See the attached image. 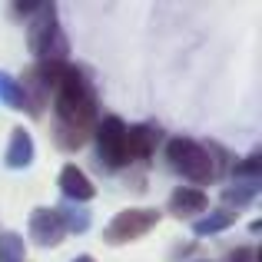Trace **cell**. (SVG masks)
I'll return each mask as SVG.
<instances>
[{"mask_svg":"<svg viewBox=\"0 0 262 262\" xmlns=\"http://www.w3.org/2000/svg\"><path fill=\"white\" fill-rule=\"evenodd\" d=\"M96 126V93L77 67H67L60 86L53 90V143L63 153L86 146Z\"/></svg>","mask_w":262,"mask_h":262,"instance_id":"1","label":"cell"},{"mask_svg":"<svg viewBox=\"0 0 262 262\" xmlns=\"http://www.w3.org/2000/svg\"><path fill=\"white\" fill-rule=\"evenodd\" d=\"M166 160L189 183H212L219 176V166H223L212 156V146H203V143L189 140V136H176V140L166 143Z\"/></svg>","mask_w":262,"mask_h":262,"instance_id":"2","label":"cell"},{"mask_svg":"<svg viewBox=\"0 0 262 262\" xmlns=\"http://www.w3.org/2000/svg\"><path fill=\"white\" fill-rule=\"evenodd\" d=\"M156 223H160V212L156 209H123L110 219V226L103 229V239H106L110 246L133 243V239L146 236Z\"/></svg>","mask_w":262,"mask_h":262,"instance_id":"3","label":"cell"},{"mask_svg":"<svg viewBox=\"0 0 262 262\" xmlns=\"http://www.w3.org/2000/svg\"><path fill=\"white\" fill-rule=\"evenodd\" d=\"M96 153L106 169H120L129 163L126 156V123L120 116H106L96 123Z\"/></svg>","mask_w":262,"mask_h":262,"instance_id":"4","label":"cell"},{"mask_svg":"<svg viewBox=\"0 0 262 262\" xmlns=\"http://www.w3.org/2000/svg\"><path fill=\"white\" fill-rule=\"evenodd\" d=\"M67 236V226L60 209H33L30 216V239L37 246H60Z\"/></svg>","mask_w":262,"mask_h":262,"instance_id":"5","label":"cell"},{"mask_svg":"<svg viewBox=\"0 0 262 262\" xmlns=\"http://www.w3.org/2000/svg\"><path fill=\"white\" fill-rule=\"evenodd\" d=\"M60 189H63V196L73 199V203H90V199L96 196V186L90 183V176L80 166H73V163H67V166L60 169Z\"/></svg>","mask_w":262,"mask_h":262,"instance_id":"6","label":"cell"},{"mask_svg":"<svg viewBox=\"0 0 262 262\" xmlns=\"http://www.w3.org/2000/svg\"><path fill=\"white\" fill-rule=\"evenodd\" d=\"M156 143H160V129H156L153 123L126 126V156L129 160H146V156H153Z\"/></svg>","mask_w":262,"mask_h":262,"instance_id":"7","label":"cell"},{"mask_svg":"<svg viewBox=\"0 0 262 262\" xmlns=\"http://www.w3.org/2000/svg\"><path fill=\"white\" fill-rule=\"evenodd\" d=\"M206 206H209V199H206V192L196 189V186H179V189H173V196H169V212L179 216V219L206 212Z\"/></svg>","mask_w":262,"mask_h":262,"instance_id":"8","label":"cell"},{"mask_svg":"<svg viewBox=\"0 0 262 262\" xmlns=\"http://www.w3.org/2000/svg\"><path fill=\"white\" fill-rule=\"evenodd\" d=\"M7 166L10 169H24L33 163V136L27 133L24 126H17L10 133V143H7V153H4Z\"/></svg>","mask_w":262,"mask_h":262,"instance_id":"9","label":"cell"},{"mask_svg":"<svg viewBox=\"0 0 262 262\" xmlns=\"http://www.w3.org/2000/svg\"><path fill=\"white\" fill-rule=\"evenodd\" d=\"M232 223H236V212L232 209H219V212H209V216L196 219V223H192V232H196V236H212V232L229 229Z\"/></svg>","mask_w":262,"mask_h":262,"instance_id":"10","label":"cell"},{"mask_svg":"<svg viewBox=\"0 0 262 262\" xmlns=\"http://www.w3.org/2000/svg\"><path fill=\"white\" fill-rule=\"evenodd\" d=\"M0 100H4L10 110H24V106H27L20 83H17L13 77H7V73H0Z\"/></svg>","mask_w":262,"mask_h":262,"instance_id":"11","label":"cell"},{"mask_svg":"<svg viewBox=\"0 0 262 262\" xmlns=\"http://www.w3.org/2000/svg\"><path fill=\"white\" fill-rule=\"evenodd\" d=\"M0 262H24V239L17 232L0 236Z\"/></svg>","mask_w":262,"mask_h":262,"instance_id":"12","label":"cell"},{"mask_svg":"<svg viewBox=\"0 0 262 262\" xmlns=\"http://www.w3.org/2000/svg\"><path fill=\"white\" fill-rule=\"evenodd\" d=\"M256 199V183H246V186H236V189H223V203L229 206H249Z\"/></svg>","mask_w":262,"mask_h":262,"instance_id":"13","label":"cell"},{"mask_svg":"<svg viewBox=\"0 0 262 262\" xmlns=\"http://www.w3.org/2000/svg\"><path fill=\"white\" fill-rule=\"evenodd\" d=\"M259 166H262L259 153H252V156H246L243 163H236L232 173H236V179H249V183H256V179H259Z\"/></svg>","mask_w":262,"mask_h":262,"instance_id":"14","label":"cell"},{"mask_svg":"<svg viewBox=\"0 0 262 262\" xmlns=\"http://www.w3.org/2000/svg\"><path fill=\"white\" fill-rule=\"evenodd\" d=\"M60 216H63V226H67V232H83L86 226H90V212H83V209H77V212H70V216H67V212H60Z\"/></svg>","mask_w":262,"mask_h":262,"instance_id":"15","label":"cell"},{"mask_svg":"<svg viewBox=\"0 0 262 262\" xmlns=\"http://www.w3.org/2000/svg\"><path fill=\"white\" fill-rule=\"evenodd\" d=\"M226 262H256V249H252V246H243V249L229 252V259H226Z\"/></svg>","mask_w":262,"mask_h":262,"instance_id":"16","label":"cell"},{"mask_svg":"<svg viewBox=\"0 0 262 262\" xmlns=\"http://www.w3.org/2000/svg\"><path fill=\"white\" fill-rule=\"evenodd\" d=\"M73 262H96V259H93V256H77Z\"/></svg>","mask_w":262,"mask_h":262,"instance_id":"17","label":"cell"}]
</instances>
